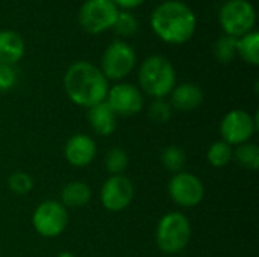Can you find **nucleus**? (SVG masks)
Wrapping results in <instances>:
<instances>
[{"label":"nucleus","instance_id":"obj_21","mask_svg":"<svg viewBox=\"0 0 259 257\" xmlns=\"http://www.w3.org/2000/svg\"><path fill=\"white\" fill-rule=\"evenodd\" d=\"M161 164L173 174L181 173L187 165V155L179 145H168L161 153Z\"/></svg>","mask_w":259,"mask_h":257},{"label":"nucleus","instance_id":"obj_26","mask_svg":"<svg viewBox=\"0 0 259 257\" xmlns=\"http://www.w3.org/2000/svg\"><path fill=\"white\" fill-rule=\"evenodd\" d=\"M147 111H149V117L158 124L168 123L173 115V108L165 98H153Z\"/></svg>","mask_w":259,"mask_h":257},{"label":"nucleus","instance_id":"obj_23","mask_svg":"<svg viewBox=\"0 0 259 257\" xmlns=\"http://www.w3.org/2000/svg\"><path fill=\"white\" fill-rule=\"evenodd\" d=\"M215 59L222 64H229L237 56V38L222 35L214 44Z\"/></svg>","mask_w":259,"mask_h":257},{"label":"nucleus","instance_id":"obj_13","mask_svg":"<svg viewBox=\"0 0 259 257\" xmlns=\"http://www.w3.org/2000/svg\"><path fill=\"white\" fill-rule=\"evenodd\" d=\"M65 161L74 168H85L91 165L97 156L96 141L87 133H76L70 136L64 145Z\"/></svg>","mask_w":259,"mask_h":257},{"label":"nucleus","instance_id":"obj_17","mask_svg":"<svg viewBox=\"0 0 259 257\" xmlns=\"http://www.w3.org/2000/svg\"><path fill=\"white\" fill-rule=\"evenodd\" d=\"M91 195V188L85 182L73 180L61 189V203L67 209H79L90 203Z\"/></svg>","mask_w":259,"mask_h":257},{"label":"nucleus","instance_id":"obj_11","mask_svg":"<svg viewBox=\"0 0 259 257\" xmlns=\"http://www.w3.org/2000/svg\"><path fill=\"white\" fill-rule=\"evenodd\" d=\"M135 195L134 183L124 174L109 176L100 188V201L102 206L109 212H123L126 211Z\"/></svg>","mask_w":259,"mask_h":257},{"label":"nucleus","instance_id":"obj_25","mask_svg":"<svg viewBox=\"0 0 259 257\" xmlns=\"http://www.w3.org/2000/svg\"><path fill=\"white\" fill-rule=\"evenodd\" d=\"M8 188L15 195H26L33 189V179L24 171H14L8 179Z\"/></svg>","mask_w":259,"mask_h":257},{"label":"nucleus","instance_id":"obj_9","mask_svg":"<svg viewBox=\"0 0 259 257\" xmlns=\"http://www.w3.org/2000/svg\"><path fill=\"white\" fill-rule=\"evenodd\" d=\"M258 129L256 115H250L244 109H232L229 111L220 121V136L222 141L229 144L231 147L241 145L249 142Z\"/></svg>","mask_w":259,"mask_h":257},{"label":"nucleus","instance_id":"obj_4","mask_svg":"<svg viewBox=\"0 0 259 257\" xmlns=\"http://www.w3.org/2000/svg\"><path fill=\"white\" fill-rule=\"evenodd\" d=\"M155 239L158 248L165 254H178L187 248L191 239L190 220L182 212H168L156 226Z\"/></svg>","mask_w":259,"mask_h":257},{"label":"nucleus","instance_id":"obj_28","mask_svg":"<svg viewBox=\"0 0 259 257\" xmlns=\"http://www.w3.org/2000/svg\"><path fill=\"white\" fill-rule=\"evenodd\" d=\"M117 8H123L124 11H129V9H134V8H138L140 5H143L146 0H112Z\"/></svg>","mask_w":259,"mask_h":257},{"label":"nucleus","instance_id":"obj_2","mask_svg":"<svg viewBox=\"0 0 259 257\" xmlns=\"http://www.w3.org/2000/svg\"><path fill=\"white\" fill-rule=\"evenodd\" d=\"M150 24L158 38L168 44H185L197 29L194 11L181 0H165L159 3L150 17Z\"/></svg>","mask_w":259,"mask_h":257},{"label":"nucleus","instance_id":"obj_16","mask_svg":"<svg viewBox=\"0 0 259 257\" xmlns=\"http://www.w3.org/2000/svg\"><path fill=\"white\" fill-rule=\"evenodd\" d=\"M24 41L20 33L11 29L0 30V64L15 65L24 56Z\"/></svg>","mask_w":259,"mask_h":257},{"label":"nucleus","instance_id":"obj_24","mask_svg":"<svg viewBox=\"0 0 259 257\" xmlns=\"http://www.w3.org/2000/svg\"><path fill=\"white\" fill-rule=\"evenodd\" d=\"M117 35L120 36H132L138 30V20L129 11H120L117 20L112 26Z\"/></svg>","mask_w":259,"mask_h":257},{"label":"nucleus","instance_id":"obj_7","mask_svg":"<svg viewBox=\"0 0 259 257\" xmlns=\"http://www.w3.org/2000/svg\"><path fill=\"white\" fill-rule=\"evenodd\" d=\"M32 226L42 238H58L68 226V209L56 200L41 201L32 214Z\"/></svg>","mask_w":259,"mask_h":257},{"label":"nucleus","instance_id":"obj_18","mask_svg":"<svg viewBox=\"0 0 259 257\" xmlns=\"http://www.w3.org/2000/svg\"><path fill=\"white\" fill-rule=\"evenodd\" d=\"M237 55L250 65L259 64V33L252 30L237 38Z\"/></svg>","mask_w":259,"mask_h":257},{"label":"nucleus","instance_id":"obj_20","mask_svg":"<svg viewBox=\"0 0 259 257\" xmlns=\"http://www.w3.org/2000/svg\"><path fill=\"white\" fill-rule=\"evenodd\" d=\"M234 159V147L225 141H215L206 150V161L214 168H223Z\"/></svg>","mask_w":259,"mask_h":257},{"label":"nucleus","instance_id":"obj_6","mask_svg":"<svg viewBox=\"0 0 259 257\" xmlns=\"http://www.w3.org/2000/svg\"><path fill=\"white\" fill-rule=\"evenodd\" d=\"M137 65V53L126 41L115 39L103 52L100 59V71L108 80H123Z\"/></svg>","mask_w":259,"mask_h":257},{"label":"nucleus","instance_id":"obj_29","mask_svg":"<svg viewBox=\"0 0 259 257\" xmlns=\"http://www.w3.org/2000/svg\"><path fill=\"white\" fill-rule=\"evenodd\" d=\"M58 257H76L71 251H61L59 254H58Z\"/></svg>","mask_w":259,"mask_h":257},{"label":"nucleus","instance_id":"obj_10","mask_svg":"<svg viewBox=\"0 0 259 257\" xmlns=\"http://www.w3.org/2000/svg\"><path fill=\"white\" fill-rule=\"evenodd\" d=\"M168 195L181 208H196L205 197V186L193 173L181 171L168 180Z\"/></svg>","mask_w":259,"mask_h":257},{"label":"nucleus","instance_id":"obj_1","mask_svg":"<svg viewBox=\"0 0 259 257\" xmlns=\"http://www.w3.org/2000/svg\"><path fill=\"white\" fill-rule=\"evenodd\" d=\"M64 91L71 103L90 109L106 100L109 80L88 61L73 62L64 74Z\"/></svg>","mask_w":259,"mask_h":257},{"label":"nucleus","instance_id":"obj_12","mask_svg":"<svg viewBox=\"0 0 259 257\" xmlns=\"http://www.w3.org/2000/svg\"><path fill=\"white\" fill-rule=\"evenodd\" d=\"M105 101L117 117H132L140 114L144 108L143 91L127 82H118L114 86H109Z\"/></svg>","mask_w":259,"mask_h":257},{"label":"nucleus","instance_id":"obj_22","mask_svg":"<svg viewBox=\"0 0 259 257\" xmlns=\"http://www.w3.org/2000/svg\"><path fill=\"white\" fill-rule=\"evenodd\" d=\"M129 165L127 153L120 147H112L105 155V167L111 176H120L126 171Z\"/></svg>","mask_w":259,"mask_h":257},{"label":"nucleus","instance_id":"obj_5","mask_svg":"<svg viewBox=\"0 0 259 257\" xmlns=\"http://www.w3.org/2000/svg\"><path fill=\"white\" fill-rule=\"evenodd\" d=\"M219 23L225 35L240 38L253 30L256 12L249 0H228L219 11Z\"/></svg>","mask_w":259,"mask_h":257},{"label":"nucleus","instance_id":"obj_19","mask_svg":"<svg viewBox=\"0 0 259 257\" xmlns=\"http://www.w3.org/2000/svg\"><path fill=\"white\" fill-rule=\"evenodd\" d=\"M234 158L247 171H256L259 168V147L258 144L249 141L237 145L234 150Z\"/></svg>","mask_w":259,"mask_h":257},{"label":"nucleus","instance_id":"obj_14","mask_svg":"<svg viewBox=\"0 0 259 257\" xmlns=\"http://www.w3.org/2000/svg\"><path fill=\"white\" fill-rule=\"evenodd\" d=\"M168 103L179 112H193L203 103V91L199 85L191 82L179 83L170 92Z\"/></svg>","mask_w":259,"mask_h":257},{"label":"nucleus","instance_id":"obj_27","mask_svg":"<svg viewBox=\"0 0 259 257\" xmlns=\"http://www.w3.org/2000/svg\"><path fill=\"white\" fill-rule=\"evenodd\" d=\"M17 83V71L12 65L0 64V92L11 91Z\"/></svg>","mask_w":259,"mask_h":257},{"label":"nucleus","instance_id":"obj_3","mask_svg":"<svg viewBox=\"0 0 259 257\" xmlns=\"http://www.w3.org/2000/svg\"><path fill=\"white\" fill-rule=\"evenodd\" d=\"M141 91L152 98H165L176 86L175 65L162 55L147 56L138 70Z\"/></svg>","mask_w":259,"mask_h":257},{"label":"nucleus","instance_id":"obj_8","mask_svg":"<svg viewBox=\"0 0 259 257\" xmlns=\"http://www.w3.org/2000/svg\"><path fill=\"white\" fill-rule=\"evenodd\" d=\"M120 9L112 0H85L77 12L80 26L91 35L112 29Z\"/></svg>","mask_w":259,"mask_h":257},{"label":"nucleus","instance_id":"obj_15","mask_svg":"<svg viewBox=\"0 0 259 257\" xmlns=\"http://www.w3.org/2000/svg\"><path fill=\"white\" fill-rule=\"evenodd\" d=\"M90 127L100 136H111L117 129V114L106 101H102L87 111Z\"/></svg>","mask_w":259,"mask_h":257}]
</instances>
